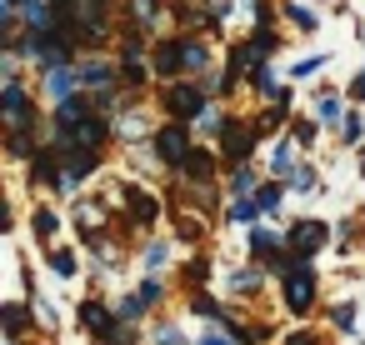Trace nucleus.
Wrapping results in <instances>:
<instances>
[{"mask_svg":"<svg viewBox=\"0 0 365 345\" xmlns=\"http://www.w3.org/2000/svg\"><path fill=\"white\" fill-rule=\"evenodd\" d=\"M215 150H220V160H225V170H230V165H250V160L265 150V140H260V130L250 125V115H230V125L220 130Z\"/></svg>","mask_w":365,"mask_h":345,"instance_id":"obj_9","label":"nucleus"},{"mask_svg":"<svg viewBox=\"0 0 365 345\" xmlns=\"http://www.w3.org/2000/svg\"><path fill=\"white\" fill-rule=\"evenodd\" d=\"M21 180H26V190H31V195H41V190H51V195H56V185H61V155L46 145L31 165H21Z\"/></svg>","mask_w":365,"mask_h":345,"instance_id":"obj_25","label":"nucleus"},{"mask_svg":"<svg viewBox=\"0 0 365 345\" xmlns=\"http://www.w3.org/2000/svg\"><path fill=\"white\" fill-rule=\"evenodd\" d=\"M285 135H290V140H295V145H300V150L310 155V150L320 145V135H325V125H320V120H315L310 110H300V115L290 120V130H285Z\"/></svg>","mask_w":365,"mask_h":345,"instance_id":"obj_37","label":"nucleus"},{"mask_svg":"<svg viewBox=\"0 0 365 345\" xmlns=\"http://www.w3.org/2000/svg\"><path fill=\"white\" fill-rule=\"evenodd\" d=\"M250 26H280V6L275 0H260V6L250 11Z\"/></svg>","mask_w":365,"mask_h":345,"instance_id":"obj_47","label":"nucleus"},{"mask_svg":"<svg viewBox=\"0 0 365 345\" xmlns=\"http://www.w3.org/2000/svg\"><path fill=\"white\" fill-rule=\"evenodd\" d=\"M0 120H6V130H21V125H51V110H46V101L36 96V86L16 81V86H0Z\"/></svg>","mask_w":365,"mask_h":345,"instance_id":"obj_8","label":"nucleus"},{"mask_svg":"<svg viewBox=\"0 0 365 345\" xmlns=\"http://www.w3.org/2000/svg\"><path fill=\"white\" fill-rule=\"evenodd\" d=\"M355 235H365V210H350V215L335 220V255H350Z\"/></svg>","mask_w":365,"mask_h":345,"instance_id":"obj_40","label":"nucleus"},{"mask_svg":"<svg viewBox=\"0 0 365 345\" xmlns=\"http://www.w3.org/2000/svg\"><path fill=\"white\" fill-rule=\"evenodd\" d=\"M335 145H340V150H360V145H365V110H360V105H350L345 125L335 130Z\"/></svg>","mask_w":365,"mask_h":345,"instance_id":"obj_41","label":"nucleus"},{"mask_svg":"<svg viewBox=\"0 0 365 345\" xmlns=\"http://www.w3.org/2000/svg\"><path fill=\"white\" fill-rule=\"evenodd\" d=\"M285 185H290V195H315V190H320L325 180H320V165H315V160L305 155V160H300V170H295V175H290Z\"/></svg>","mask_w":365,"mask_h":345,"instance_id":"obj_42","label":"nucleus"},{"mask_svg":"<svg viewBox=\"0 0 365 345\" xmlns=\"http://www.w3.org/2000/svg\"><path fill=\"white\" fill-rule=\"evenodd\" d=\"M91 115H96V101H91V91H81V96L51 105V130H81Z\"/></svg>","mask_w":365,"mask_h":345,"instance_id":"obj_27","label":"nucleus"},{"mask_svg":"<svg viewBox=\"0 0 365 345\" xmlns=\"http://www.w3.org/2000/svg\"><path fill=\"white\" fill-rule=\"evenodd\" d=\"M280 21L295 36H320V26H325V16L310 6V0H280Z\"/></svg>","mask_w":365,"mask_h":345,"instance_id":"obj_29","label":"nucleus"},{"mask_svg":"<svg viewBox=\"0 0 365 345\" xmlns=\"http://www.w3.org/2000/svg\"><path fill=\"white\" fill-rule=\"evenodd\" d=\"M76 71H81V86H86V91H110V86H120V66H115L110 51H101V56H81Z\"/></svg>","mask_w":365,"mask_h":345,"instance_id":"obj_24","label":"nucleus"},{"mask_svg":"<svg viewBox=\"0 0 365 345\" xmlns=\"http://www.w3.org/2000/svg\"><path fill=\"white\" fill-rule=\"evenodd\" d=\"M255 66H260V56H255V46H250L245 36L225 41V51H220V71H215V101H220V105H230V101H235V91L255 76Z\"/></svg>","mask_w":365,"mask_h":345,"instance_id":"obj_6","label":"nucleus"},{"mask_svg":"<svg viewBox=\"0 0 365 345\" xmlns=\"http://www.w3.org/2000/svg\"><path fill=\"white\" fill-rule=\"evenodd\" d=\"M245 41L255 46V56H260V61H275V56H280V46H285V31H280V26H250V31H245Z\"/></svg>","mask_w":365,"mask_h":345,"instance_id":"obj_36","label":"nucleus"},{"mask_svg":"<svg viewBox=\"0 0 365 345\" xmlns=\"http://www.w3.org/2000/svg\"><path fill=\"white\" fill-rule=\"evenodd\" d=\"M285 250V225H275V220H260L255 230H245V255L240 260H250V265H265L270 270V260Z\"/></svg>","mask_w":365,"mask_h":345,"instance_id":"obj_19","label":"nucleus"},{"mask_svg":"<svg viewBox=\"0 0 365 345\" xmlns=\"http://www.w3.org/2000/svg\"><path fill=\"white\" fill-rule=\"evenodd\" d=\"M285 200H290V185H285V180H275V175H265V180H260V190H255V205H260V215L280 225V210H285Z\"/></svg>","mask_w":365,"mask_h":345,"instance_id":"obj_33","label":"nucleus"},{"mask_svg":"<svg viewBox=\"0 0 365 345\" xmlns=\"http://www.w3.org/2000/svg\"><path fill=\"white\" fill-rule=\"evenodd\" d=\"M31 345H36V340H31Z\"/></svg>","mask_w":365,"mask_h":345,"instance_id":"obj_51","label":"nucleus"},{"mask_svg":"<svg viewBox=\"0 0 365 345\" xmlns=\"http://www.w3.org/2000/svg\"><path fill=\"white\" fill-rule=\"evenodd\" d=\"M96 345H145V325H125V320H115Z\"/></svg>","mask_w":365,"mask_h":345,"instance_id":"obj_43","label":"nucleus"},{"mask_svg":"<svg viewBox=\"0 0 365 345\" xmlns=\"http://www.w3.org/2000/svg\"><path fill=\"white\" fill-rule=\"evenodd\" d=\"M41 260H46V270H51L61 285L81 280V270H86V255H81L76 245H51V250H41Z\"/></svg>","mask_w":365,"mask_h":345,"instance_id":"obj_28","label":"nucleus"},{"mask_svg":"<svg viewBox=\"0 0 365 345\" xmlns=\"http://www.w3.org/2000/svg\"><path fill=\"white\" fill-rule=\"evenodd\" d=\"M235 6H240V11H255V6H260V0H235Z\"/></svg>","mask_w":365,"mask_h":345,"instance_id":"obj_49","label":"nucleus"},{"mask_svg":"<svg viewBox=\"0 0 365 345\" xmlns=\"http://www.w3.org/2000/svg\"><path fill=\"white\" fill-rule=\"evenodd\" d=\"M230 115H235V110H230V105H220V101H215V105H210V110H205V115H200V125H195V135H200V140H205V145H215V140H220V130H225V125H230Z\"/></svg>","mask_w":365,"mask_h":345,"instance_id":"obj_39","label":"nucleus"},{"mask_svg":"<svg viewBox=\"0 0 365 345\" xmlns=\"http://www.w3.org/2000/svg\"><path fill=\"white\" fill-rule=\"evenodd\" d=\"M260 180H265V165H260V160H250V165H230L220 185H225V195H230V200H245V195H255V190H260Z\"/></svg>","mask_w":365,"mask_h":345,"instance_id":"obj_30","label":"nucleus"},{"mask_svg":"<svg viewBox=\"0 0 365 345\" xmlns=\"http://www.w3.org/2000/svg\"><path fill=\"white\" fill-rule=\"evenodd\" d=\"M150 71H155V91L185 81V36H180V31H165V36L150 46Z\"/></svg>","mask_w":365,"mask_h":345,"instance_id":"obj_13","label":"nucleus"},{"mask_svg":"<svg viewBox=\"0 0 365 345\" xmlns=\"http://www.w3.org/2000/svg\"><path fill=\"white\" fill-rule=\"evenodd\" d=\"M170 290H175L170 275H140L135 285H125V290L115 295V315H120L125 325H150L155 315H165Z\"/></svg>","mask_w":365,"mask_h":345,"instance_id":"obj_4","label":"nucleus"},{"mask_svg":"<svg viewBox=\"0 0 365 345\" xmlns=\"http://www.w3.org/2000/svg\"><path fill=\"white\" fill-rule=\"evenodd\" d=\"M115 215H120V230L125 235H160V220H170V205L160 190L140 185V180H120L115 185Z\"/></svg>","mask_w":365,"mask_h":345,"instance_id":"obj_1","label":"nucleus"},{"mask_svg":"<svg viewBox=\"0 0 365 345\" xmlns=\"http://www.w3.org/2000/svg\"><path fill=\"white\" fill-rule=\"evenodd\" d=\"M330 61H335L330 51H320V56H300V61H290V66H285V81H295V86H300V81H315V76H325V66H330Z\"/></svg>","mask_w":365,"mask_h":345,"instance_id":"obj_38","label":"nucleus"},{"mask_svg":"<svg viewBox=\"0 0 365 345\" xmlns=\"http://www.w3.org/2000/svg\"><path fill=\"white\" fill-rule=\"evenodd\" d=\"M115 320H120V315H115V295H110V290H86V295L76 300V330H81L91 345H96Z\"/></svg>","mask_w":365,"mask_h":345,"instance_id":"obj_10","label":"nucleus"},{"mask_svg":"<svg viewBox=\"0 0 365 345\" xmlns=\"http://www.w3.org/2000/svg\"><path fill=\"white\" fill-rule=\"evenodd\" d=\"M285 245L305 265H315L325 250H335V225L325 215H295V220H285Z\"/></svg>","mask_w":365,"mask_h":345,"instance_id":"obj_7","label":"nucleus"},{"mask_svg":"<svg viewBox=\"0 0 365 345\" xmlns=\"http://www.w3.org/2000/svg\"><path fill=\"white\" fill-rule=\"evenodd\" d=\"M310 115H315L325 130H340V125H345V115H350L345 86H315V91H310Z\"/></svg>","mask_w":365,"mask_h":345,"instance_id":"obj_21","label":"nucleus"},{"mask_svg":"<svg viewBox=\"0 0 365 345\" xmlns=\"http://www.w3.org/2000/svg\"><path fill=\"white\" fill-rule=\"evenodd\" d=\"M210 280H215V255H210V250H190V255H180V265H175V285H180V295L210 290Z\"/></svg>","mask_w":365,"mask_h":345,"instance_id":"obj_22","label":"nucleus"},{"mask_svg":"<svg viewBox=\"0 0 365 345\" xmlns=\"http://www.w3.org/2000/svg\"><path fill=\"white\" fill-rule=\"evenodd\" d=\"M195 345H235L220 325H200V335H195Z\"/></svg>","mask_w":365,"mask_h":345,"instance_id":"obj_48","label":"nucleus"},{"mask_svg":"<svg viewBox=\"0 0 365 345\" xmlns=\"http://www.w3.org/2000/svg\"><path fill=\"white\" fill-rule=\"evenodd\" d=\"M320 320H325L340 340H360V345H365V335H360V295H335V300H325Z\"/></svg>","mask_w":365,"mask_h":345,"instance_id":"obj_20","label":"nucleus"},{"mask_svg":"<svg viewBox=\"0 0 365 345\" xmlns=\"http://www.w3.org/2000/svg\"><path fill=\"white\" fill-rule=\"evenodd\" d=\"M275 300H280V310L295 320V325H310L320 310H325V275H320V265H295L290 275H280L275 280Z\"/></svg>","mask_w":365,"mask_h":345,"instance_id":"obj_2","label":"nucleus"},{"mask_svg":"<svg viewBox=\"0 0 365 345\" xmlns=\"http://www.w3.org/2000/svg\"><path fill=\"white\" fill-rule=\"evenodd\" d=\"M170 240L185 250H210V220L195 210H170Z\"/></svg>","mask_w":365,"mask_h":345,"instance_id":"obj_23","label":"nucleus"},{"mask_svg":"<svg viewBox=\"0 0 365 345\" xmlns=\"http://www.w3.org/2000/svg\"><path fill=\"white\" fill-rule=\"evenodd\" d=\"M170 180H180V185H220L225 180V160H220V150L215 145H195L190 150V160L180 165V175H170Z\"/></svg>","mask_w":365,"mask_h":345,"instance_id":"obj_16","label":"nucleus"},{"mask_svg":"<svg viewBox=\"0 0 365 345\" xmlns=\"http://www.w3.org/2000/svg\"><path fill=\"white\" fill-rule=\"evenodd\" d=\"M170 21H175V31H185V36H205L210 11H205V0H170Z\"/></svg>","mask_w":365,"mask_h":345,"instance_id":"obj_32","label":"nucleus"},{"mask_svg":"<svg viewBox=\"0 0 365 345\" xmlns=\"http://www.w3.org/2000/svg\"><path fill=\"white\" fill-rule=\"evenodd\" d=\"M175 250H180V245H175L170 235H145V240H135V265H140V275H170V270L180 265Z\"/></svg>","mask_w":365,"mask_h":345,"instance_id":"obj_18","label":"nucleus"},{"mask_svg":"<svg viewBox=\"0 0 365 345\" xmlns=\"http://www.w3.org/2000/svg\"><path fill=\"white\" fill-rule=\"evenodd\" d=\"M145 345H195V335H185V325L175 315H155L145 325Z\"/></svg>","mask_w":365,"mask_h":345,"instance_id":"obj_34","label":"nucleus"},{"mask_svg":"<svg viewBox=\"0 0 365 345\" xmlns=\"http://www.w3.org/2000/svg\"><path fill=\"white\" fill-rule=\"evenodd\" d=\"M170 21V0H125L120 6V31L140 41H160V26Z\"/></svg>","mask_w":365,"mask_h":345,"instance_id":"obj_12","label":"nucleus"},{"mask_svg":"<svg viewBox=\"0 0 365 345\" xmlns=\"http://www.w3.org/2000/svg\"><path fill=\"white\" fill-rule=\"evenodd\" d=\"M300 160H305V150H300L290 135H280V140L265 145V175H275V180H290V175L300 170Z\"/></svg>","mask_w":365,"mask_h":345,"instance_id":"obj_26","label":"nucleus"},{"mask_svg":"<svg viewBox=\"0 0 365 345\" xmlns=\"http://www.w3.org/2000/svg\"><path fill=\"white\" fill-rule=\"evenodd\" d=\"M280 345H325V335H320L315 325H290V330L280 335Z\"/></svg>","mask_w":365,"mask_h":345,"instance_id":"obj_44","label":"nucleus"},{"mask_svg":"<svg viewBox=\"0 0 365 345\" xmlns=\"http://www.w3.org/2000/svg\"><path fill=\"white\" fill-rule=\"evenodd\" d=\"M195 145H200L195 125H180V120H160V125L150 130V140H145V150H150V160H155V170H160L165 180L180 175V165L190 160Z\"/></svg>","mask_w":365,"mask_h":345,"instance_id":"obj_5","label":"nucleus"},{"mask_svg":"<svg viewBox=\"0 0 365 345\" xmlns=\"http://www.w3.org/2000/svg\"><path fill=\"white\" fill-rule=\"evenodd\" d=\"M280 86H285V81H280V66H275V61H260V66H255V76L245 81V91H250L260 105H275Z\"/></svg>","mask_w":365,"mask_h":345,"instance_id":"obj_31","label":"nucleus"},{"mask_svg":"<svg viewBox=\"0 0 365 345\" xmlns=\"http://www.w3.org/2000/svg\"><path fill=\"white\" fill-rule=\"evenodd\" d=\"M86 86H81V71L76 66H51V71H36V96L46 101V110L51 105H61V101H71V96H81Z\"/></svg>","mask_w":365,"mask_h":345,"instance_id":"obj_17","label":"nucleus"},{"mask_svg":"<svg viewBox=\"0 0 365 345\" xmlns=\"http://www.w3.org/2000/svg\"><path fill=\"white\" fill-rule=\"evenodd\" d=\"M66 210L56 205V200H31V210H26V230H31V240L41 245V250H51V245H61V235H66Z\"/></svg>","mask_w":365,"mask_h":345,"instance_id":"obj_15","label":"nucleus"},{"mask_svg":"<svg viewBox=\"0 0 365 345\" xmlns=\"http://www.w3.org/2000/svg\"><path fill=\"white\" fill-rule=\"evenodd\" d=\"M16 81H26V61H16V56L0 51V86H16Z\"/></svg>","mask_w":365,"mask_h":345,"instance_id":"obj_45","label":"nucleus"},{"mask_svg":"<svg viewBox=\"0 0 365 345\" xmlns=\"http://www.w3.org/2000/svg\"><path fill=\"white\" fill-rule=\"evenodd\" d=\"M265 215H260V205H255V195H245V200H225V215H220V225H230V230H255Z\"/></svg>","mask_w":365,"mask_h":345,"instance_id":"obj_35","label":"nucleus"},{"mask_svg":"<svg viewBox=\"0 0 365 345\" xmlns=\"http://www.w3.org/2000/svg\"><path fill=\"white\" fill-rule=\"evenodd\" d=\"M210 105H215V76L175 81V86H160V91H155V110H160V120L200 125V115H205Z\"/></svg>","mask_w":365,"mask_h":345,"instance_id":"obj_3","label":"nucleus"},{"mask_svg":"<svg viewBox=\"0 0 365 345\" xmlns=\"http://www.w3.org/2000/svg\"><path fill=\"white\" fill-rule=\"evenodd\" d=\"M0 330H6V345H31V335H41V315L26 295H11V300H0Z\"/></svg>","mask_w":365,"mask_h":345,"instance_id":"obj_14","label":"nucleus"},{"mask_svg":"<svg viewBox=\"0 0 365 345\" xmlns=\"http://www.w3.org/2000/svg\"><path fill=\"white\" fill-rule=\"evenodd\" d=\"M265 290H270V270H265V265L240 260V265H230V270H225V300H235V305L255 310V305L265 300Z\"/></svg>","mask_w":365,"mask_h":345,"instance_id":"obj_11","label":"nucleus"},{"mask_svg":"<svg viewBox=\"0 0 365 345\" xmlns=\"http://www.w3.org/2000/svg\"><path fill=\"white\" fill-rule=\"evenodd\" d=\"M355 175H360V180H365V150H360V170H355Z\"/></svg>","mask_w":365,"mask_h":345,"instance_id":"obj_50","label":"nucleus"},{"mask_svg":"<svg viewBox=\"0 0 365 345\" xmlns=\"http://www.w3.org/2000/svg\"><path fill=\"white\" fill-rule=\"evenodd\" d=\"M345 101H350V105H360V110H365V61H360V71H355V76H350V81H345Z\"/></svg>","mask_w":365,"mask_h":345,"instance_id":"obj_46","label":"nucleus"}]
</instances>
